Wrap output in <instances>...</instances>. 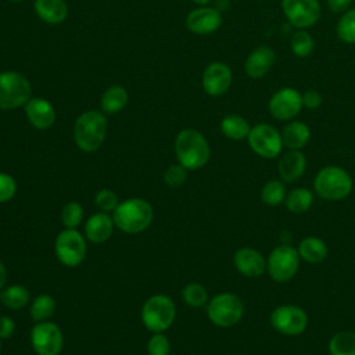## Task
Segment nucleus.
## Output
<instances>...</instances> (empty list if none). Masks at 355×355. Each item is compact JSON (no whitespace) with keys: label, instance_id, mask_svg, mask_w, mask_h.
<instances>
[{"label":"nucleus","instance_id":"f257e3e1","mask_svg":"<svg viewBox=\"0 0 355 355\" xmlns=\"http://www.w3.org/2000/svg\"><path fill=\"white\" fill-rule=\"evenodd\" d=\"M175 153L179 164L187 171L202 168L211 157V148L207 139L196 129H183L178 133Z\"/></svg>","mask_w":355,"mask_h":355},{"label":"nucleus","instance_id":"f03ea898","mask_svg":"<svg viewBox=\"0 0 355 355\" xmlns=\"http://www.w3.org/2000/svg\"><path fill=\"white\" fill-rule=\"evenodd\" d=\"M111 216L121 232L136 234L151 225L154 211L151 204L143 198H128L116 205Z\"/></svg>","mask_w":355,"mask_h":355},{"label":"nucleus","instance_id":"7ed1b4c3","mask_svg":"<svg viewBox=\"0 0 355 355\" xmlns=\"http://www.w3.org/2000/svg\"><path fill=\"white\" fill-rule=\"evenodd\" d=\"M107 135V119L100 111H86L80 114L73 125V139L76 146L85 153L98 150Z\"/></svg>","mask_w":355,"mask_h":355},{"label":"nucleus","instance_id":"20e7f679","mask_svg":"<svg viewBox=\"0 0 355 355\" xmlns=\"http://www.w3.org/2000/svg\"><path fill=\"white\" fill-rule=\"evenodd\" d=\"M352 186L354 182L351 175L337 165L322 168L313 179L315 193L327 201L344 200L351 194Z\"/></svg>","mask_w":355,"mask_h":355},{"label":"nucleus","instance_id":"39448f33","mask_svg":"<svg viewBox=\"0 0 355 355\" xmlns=\"http://www.w3.org/2000/svg\"><path fill=\"white\" fill-rule=\"evenodd\" d=\"M176 316V306L172 298L165 294H155L146 300L141 306V322L153 333L168 330Z\"/></svg>","mask_w":355,"mask_h":355},{"label":"nucleus","instance_id":"423d86ee","mask_svg":"<svg viewBox=\"0 0 355 355\" xmlns=\"http://www.w3.org/2000/svg\"><path fill=\"white\" fill-rule=\"evenodd\" d=\"M208 319L218 327H232L244 316V304L233 293H219L207 304Z\"/></svg>","mask_w":355,"mask_h":355},{"label":"nucleus","instance_id":"0eeeda50","mask_svg":"<svg viewBox=\"0 0 355 355\" xmlns=\"http://www.w3.org/2000/svg\"><path fill=\"white\" fill-rule=\"evenodd\" d=\"M31 100V83L19 72H0V110H14Z\"/></svg>","mask_w":355,"mask_h":355},{"label":"nucleus","instance_id":"6e6552de","mask_svg":"<svg viewBox=\"0 0 355 355\" xmlns=\"http://www.w3.org/2000/svg\"><path fill=\"white\" fill-rule=\"evenodd\" d=\"M300 259L297 248L288 244L277 245L266 259V272L276 283H286L297 275Z\"/></svg>","mask_w":355,"mask_h":355},{"label":"nucleus","instance_id":"1a4fd4ad","mask_svg":"<svg viewBox=\"0 0 355 355\" xmlns=\"http://www.w3.org/2000/svg\"><path fill=\"white\" fill-rule=\"evenodd\" d=\"M54 251L62 265L75 268L80 265L86 257V239L76 229L65 227L55 237Z\"/></svg>","mask_w":355,"mask_h":355},{"label":"nucleus","instance_id":"9d476101","mask_svg":"<svg viewBox=\"0 0 355 355\" xmlns=\"http://www.w3.org/2000/svg\"><path fill=\"white\" fill-rule=\"evenodd\" d=\"M270 324L280 334L300 336L308 326V315L301 306L283 304L272 311Z\"/></svg>","mask_w":355,"mask_h":355},{"label":"nucleus","instance_id":"9b49d317","mask_svg":"<svg viewBox=\"0 0 355 355\" xmlns=\"http://www.w3.org/2000/svg\"><path fill=\"white\" fill-rule=\"evenodd\" d=\"M248 144L251 150L262 158H276L283 150L282 133L268 123H258L248 133Z\"/></svg>","mask_w":355,"mask_h":355},{"label":"nucleus","instance_id":"f8f14e48","mask_svg":"<svg viewBox=\"0 0 355 355\" xmlns=\"http://www.w3.org/2000/svg\"><path fill=\"white\" fill-rule=\"evenodd\" d=\"M31 344L37 355H58L64 345L61 329L50 322H37L31 330Z\"/></svg>","mask_w":355,"mask_h":355},{"label":"nucleus","instance_id":"ddd939ff","mask_svg":"<svg viewBox=\"0 0 355 355\" xmlns=\"http://www.w3.org/2000/svg\"><path fill=\"white\" fill-rule=\"evenodd\" d=\"M282 8L288 22L297 29L313 26L320 18L318 0H282Z\"/></svg>","mask_w":355,"mask_h":355},{"label":"nucleus","instance_id":"4468645a","mask_svg":"<svg viewBox=\"0 0 355 355\" xmlns=\"http://www.w3.org/2000/svg\"><path fill=\"white\" fill-rule=\"evenodd\" d=\"M269 112L275 119L288 121L302 110V94L293 87H283L273 93L269 100Z\"/></svg>","mask_w":355,"mask_h":355},{"label":"nucleus","instance_id":"2eb2a0df","mask_svg":"<svg viewBox=\"0 0 355 355\" xmlns=\"http://www.w3.org/2000/svg\"><path fill=\"white\" fill-rule=\"evenodd\" d=\"M232 85V69L223 62H211L202 73V89L209 96H222Z\"/></svg>","mask_w":355,"mask_h":355},{"label":"nucleus","instance_id":"dca6fc26","mask_svg":"<svg viewBox=\"0 0 355 355\" xmlns=\"http://www.w3.org/2000/svg\"><path fill=\"white\" fill-rule=\"evenodd\" d=\"M236 269L245 277H259L266 272V259L255 248L241 247L233 255Z\"/></svg>","mask_w":355,"mask_h":355},{"label":"nucleus","instance_id":"f3484780","mask_svg":"<svg viewBox=\"0 0 355 355\" xmlns=\"http://www.w3.org/2000/svg\"><path fill=\"white\" fill-rule=\"evenodd\" d=\"M222 25V15L218 10L201 7L193 10L186 18V26L196 35H209Z\"/></svg>","mask_w":355,"mask_h":355},{"label":"nucleus","instance_id":"a211bd4d","mask_svg":"<svg viewBox=\"0 0 355 355\" xmlns=\"http://www.w3.org/2000/svg\"><path fill=\"white\" fill-rule=\"evenodd\" d=\"M275 61L276 55L270 47L258 46L248 54L244 62V71L251 79H261L269 72Z\"/></svg>","mask_w":355,"mask_h":355},{"label":"nucleus","instance_id":"6ab92c4d","mask_svg":"<svg viewBox=\"0 0 355 355\" xmlns=\"http://www.w3.org/2000/svg\"><path fill=\"white\" fill-rule=\"evenodd\" d=\"M25 114L31 125L36 129L44 130L49 129L55 121V111L54 107L42 97L31 98L25 105Z\"/></svg>","mask_w":355,"mask_h":355},{"label":"nucleus","instance_id":"aec40b11","mask_svg":"<svg viewBox=\"0 0 355 355\" xmlns=\"http://www.w3.org/2000/svg\"><path fill=\"white\" fill-rule=\"evenodd\" d=\"M306 169V158L301 150H288L282 155L277 164V172L280 180L284 183H293L298 180Z\"/></svg>","mask_w":355,"mask_h":355},{"label":"nucleus","instance_id":"412c9836","mask_svg":"<svg viewBox=\"0 0 355 355\" xmlns=\"http://www.w3.org/2000/svg\"><path fill=\"white\" fill-rule=\"evenodd\" d=\"M114 219L107 212H96L90 215L85 223V237L92 243L107 241L114 232Z\"/></svg>","mask_w":355,"mask_h":355},{"label":"nucleus","instance_id":"4be33fe9","mask_svg":"<svg viewBox=\"0 0 355 355\" xmlns=\"http://www.w3.org/2000/svg\"><path fill=\"white\" fill-rule=\"evenodd\" d=\"M33 7L37 17L50 25L64 22L68 15V7L64 0H35Z\"/></svg>","mask_w":355,"mask_h":355},{"label":"nucleus","instance_id":"5701e85b","mask_svg":"<svg viewBox=\"0 0 355 355\" xmlns=\"http://www.w3.org/2000/svg\"><path fill=\"white\" fill-rule=\"evenodd\" d=\"M311 139V129L306 123L300 121L288 122L282 130L283 146L288 150L304 148Z\"/></svg>","mask_w":355,"mask_h":355},{"label":"nucleus","instance_id":"b1692460","mask_svg":"<svg viewBox=\"0 0 355 355\" xmlns=\"http://www.w3.org/2000/svg\"><path fill=\"white\" fill-rule=\"evenodd\" d=\"M298 254L302 261L311 265L322 263L327 257L326 243L316 236H306L298 244Z\"/></svg>","mask_w":355,"mask_h":355},{"label":"nucleus","instance_id":"393cba45","mask_svg":"<svg viewBox=\"0 0 355 355\" xmlns=\"http://www.w3.org/2000/svg\"><path fill=\"white\" fill-rule=\"evenodd\" d=\"M128 100H129L128 92L122 86L114 85L103 93L101 101H100L101 110L105 114H116L126 107Z\"/></svg>","mask_w":355,"mask_h":355},{"label":"nucleus","instance_id":"a878e982","mask_svg":"<svg viewBox=\"0 0 355 355\" xmlns=\"http://www.w3.org/2000/svg\"><path fill=\"white\" fill-rule=\"evenodd\" d=\"M222 133L232 140H243L248 137L251 126L245 118L237 114L226 115L220 122Z\"/></svg>","mask_w":355,"mask_h":355},{"label":"nucleus","instance_id":"bb28decb","mask_svg":"<svg viewBox=\"0 0 355 355\" xmlns=\"http://www.w3.org/2000/svg\"><path fill=\"white\" fill-rule=\"evenodd\" d=\"M312 202H313V193L306 187L293 189L290 193H287L284 200L286 208L295 215L306 212L311 208Z\"/></svg>","mask_w":355,"mask_h":355},{"label":"nucleus","instance_id":"cd10ccee","mask_svg":"<svg viewBox=\"0 0 355 355\" xmlns=\"http://www.w3.org/2000/svg\"><path fill=\"white\" fill-rule=\"evenodd\" d=\"M0 301L8 309H22L29 302V290L22 284H11L0 291Z\"/></svg>","mask_w":355,"mask_h":355},{"label":"nucleus","instance_id":"c85d7f7f","mask_svg":"<svg viewBox=\"0 0 355 355\" xmlns=\"http://www.w3.org/2000/svg\"><path fill=\"white\" fill-rule=\"evenodd\" d=\"M327 349L330 355H355V331L336 333L330 337Z\"/></svg>","mask_w":355,"mask_h":355},{"label":"nucleus","instance_id":"c756f323","mask_svg":"<svg viewBox=\"0 0 355 355\" xmlns=\"http://www.w3.org/2000/svg\"><path fill=\"white\" fill-rule=\"evenodd\" d=\"M287 196L284 182L280 179H272L266 182L261 189V200L265 205L277 207L284 202Z\"/></svg>","mask_w":355,"mask_h":355},{"label":"nucleus","instance_id":"7c9ffc66","mask_svg":"<svg viewBox=\"0 0 355 355\" xmlns=\"http://www.w3.org/2000/svg\"><path fill=\"white\" fill-rule=\"evenodd\" d=\"M55 312V301L51 295L49 294H40L37 295L31 306H29V313L32 316V319L37 323V322H46L49 320Z\"/></svg>","mask_w":355,"mask_h":355},{"label":"nucleus","instance_id":"2f4dec72","mask_svg":"<svg viewBox=\"0 0 355 355\" xmlns=\"http://www.w3.org/2000/svg\"><path fill=\"white\" fill-rule=\"evenodd\" d=\"M182 298L191 308H201L208 304L207 288L200 283H187L182 290Z\"/></svg>","mask_w":355,"mask_h":355},{"label":"nucleus","instance_id":"473e14b6","mask_svg":"<svg viewBox=\"0 0 355 355\" xmlns=\"http://www.w3.org/2000/svg\"><path fill=\"white\" fill-rule=\"evenodd\" d=\"M313 37L305 29H298L290 40L291 51L300 58L308 57L313 51Z\"/></svg>","mask_w":355,"mask_h":355},{"label":"nucleus","instance_id":"72a5a7b5","mask_svg":"<svg viewBox=\"0 0 355 355\" xmlns=\"http://www.w3.org/2000/svg\"><path fill=\"white\" fill-rule=\"evenodd\" d=\"M337 35L345 43H355V8L343 12L337 22Z\"/></svg>","mask_w":355,"mask_h":355},{"label":"nucleus","instance_id":"f704fd0d","mask_svg":"<svg viewBox=\"0 0 355 355\" xmlns=\"http://www.w3.org/2000/svg\"><path fill=\"white\" fill-rule=\"evenodd\" d=\"M83 220V208L78 201H69L61 211V222L67 229H76Z\"/></svg>","mask_w":355,"mask_h":355},{"label":"nucleus","instance_id":"c9c22d12","mask_svg":"<svg viewBox=\"0 0 355 355\" xmlns=\"http://www.w3.org/2000/svg\"><path fill=\"white\" fill-rule=\"evenodd\" d=\"M94 204L100 211L108 214V212H114V209L119 204V200H118V196L114 190L101 189L94 196Z\"/></svg>","mask_w":355,"mask_h":355},{"label":"nucleus","instance_id":"e433bc0d","mask_svg":"<svg viewBox=\"0 0 355 355\" xmlns=\"http://www.w3.org/2000/svg\"><path fill=\"white\" fill-rule=\"evenodd\" d=\"M186 179H187V169L180 164L171 165L164 172V182L169 187H180L184 184Z\"/></svg>","mask_w":355,"mask_h":355},{"label":"nucleus","instance_id":"4c0bfd02","mask_svg":"<svg viewBox=\"0 0 355 355\" xmlns=\"http://www.w3.org/2000/svg\"><path fill=\"white\" fill-rule=\"evenodd\" d=\"M148 355H169L171 343L164 333H154L147 343Z\"/></svg>","mask_w":355,"mask_h":355},{"label":"nucleus","instance_id":"58836bf2","mask_svg":"<svg viewBox=\"0 0 355 355\" xmlns=\"http://www.w3.org/2000/svg\"><path fill=\"white\" fill-rule=\"evenodd\" d=\"M17 193V182L15 179L6 173L0 172V204L10 201Z\"/></svg>","mask_w":355,"mask_h":355},{"label":"nucleus","instance_id":"ea45409f","mask_svg":"<svg viewBox=\"0 0 355 355\" xmlns=\"http://www.w3.org/2000/svg\"><path fill=\"white\" fill-rule=\"evenodd\" d=\"M322 104V96L318 90L309 89L302 94V105L308 110H316Z\"/></svg>","mask_w":355,"mask_h":355},{"label":"nucleus","instance_id":"a19ab883","mask_svg":"<svg viewBox=\"0 0 355 355\" xmlns=\"http://www.w3.org/2000/svg\"><path fill=\"white\" fill-rule=\"evenodd\" d=\"M15 331V322L6 315L0 316V340L10 338Z\"/></svg>","mask_w":355,"mask_h":355},{"label":"nucleus","instance_id":"79ce46f5","mask_svg":"<svg viewBox=\"0 0 355 355\" xmlns=\"http://www.w3.org/2000/svg\"><path fill=\"white\" fill-rule=\"evenodd\" d=\"M352 3V0H327V7L331 12L340 14L347 11V8L349 7V4Z\"/></svg>","mask_w":355,"mask_h":355},{"label":"nucleus","instance_id":"37998d69","mask_svg":"<svg viewBox=\"0 0 355 355\" xmlns=\"http://www.w3.org/2000/svg\"><path fill=\"white\" fill-rule=\"evenodd\" d=\"M6 282H7V268H6V265L0 261V290H3Z\"/></svg>","mask_w":355,"mask_h":355},{"label":"nucleus","instance_id":"c03bdc74","mask_svg":"<svg viewBox=\"0 0 355 355\" xmlns=\"http://www.w3.org/2000/svg\"><path fill=\"white\" fill-rule=\"evenodd\" d=\"M194 3H197V4H201V6H205V4H208L211 0H193Z\"/></svg>","mask_w":355,"mask_h":355},{"label":"nucleus","instance_id":"a18cd8bd","mask_svg":"<svg viewBox=\"0 0 355 355\" xmlns=\"http://www.w3.org/2000/svg\"><path fill=\"white\" fill-rule=\"evenodd\" d=\"M8 1H11V3H19V1H22V0H8Z\"/></svg>","mask_w":355,"mask_h":355},{"label":"nucleus","instance_id":"49530a36","mask_svg":"<svg viewBox=\"0 0 355 355\" xmlns=\"http://www.w3.org/2000/svg\"><path fill=\"white\" fill-rule=\"evenodd\" d=\"M0 352H1V343H0Z\"/></svg>","mask_w":355,"mask_h":355}]
</instances>
